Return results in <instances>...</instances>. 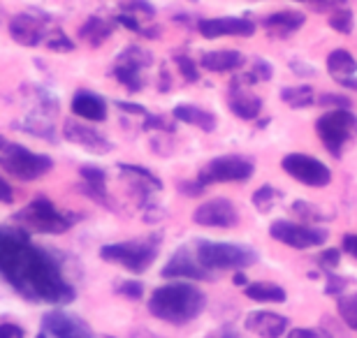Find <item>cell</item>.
<instances>
[{
    "label": "cell",
    "mask_w": 357,
    "mask_h": 338,
    "mask_svg": "<svg viewBox=\"0 0 357 338\" xmlns=\"http://www.w3.org/2000/svg\"><path fill=\"white\" fill-rule=\"evenodd\" d=\"M0 276L33 304H70L75 287L63 276L59 262L35 246L26 229L0 225Z\"/></svg>",
    "instance_id": "obj_1"
},
{
    "label": "cell",
    "mask_w": 357,
    "mask_h": 338,
    "mask_svg": "<svg viewBox=\"0 0 357 338\" xmlns=\"http://www.w3.org/2000/svg\"><path fill=\"white\" fill-rule=\"evenodd\" d=\"M206 297L192 283H169L153 290L149 299V313L169 325H188L204 311Z\"/></svg>",
    "instance_id": "obj_2"
},
{
    "label": "cell",
    "mask_w": 357,
    "mask_h": 338,
    "mask_svg": "<svg viewBox=\"0 0 357 338\" xmlns=\"http://www.w3.org/2000/svg\"><path fill=\"white\" fill-rule=\"evenodd\" d=\"M160 250V234H151L137 241H116L100 248V257L109 264H119L132 273H144L153 267Z\"/></svg>",
    "instance_id": "obj_3"
},
{
    "label": "cell",
    "mask_w": 357,
    "mask_h": 338,
    "mask_svg": "<svg viewBox=\"0 0 357 338\" xmlns=\"http://www.w3.org/2000/svg\"><path fill=\"white\" fill-rule=\"evenodd\" d=\"M195 257L206 271H227V269H246L258 262V253L241 243L230 241H195Z\"/></svg>",
    "instance_id": "obj_4"
},
{
    "label": "cell",
    "mask_w": 357,
    "mask_h": 338,
    "mask_svg": "<svg viewBox=\"0 0 357 338\" xmlns=\"http://www.w3.org/2000/svg\"><path fill=\"white\" fill-rule=\"evenodd\" d=\"M17 225L26 232H38V234H63L75 225V215L68 211H61L52 199L38 197L31 204H26L21 211L14 215Z\"/></svg>",
    "instance_id": "obj_5"
},
{
    "label": "cell",
    "mask_w": 357,
    "mask_h": 338,
    "mask_svg": "<svg viewBox=\"0 0 357 338\" xmlns=\"http://www.w3.org/2000/svg\"><path fill=\"white\" fill-rule=\"evenodd\" d=\"M0 167L14 178L35 181L54 169V160L45 153H35V151L21 146V144L0 139Z\"/></svg>",
    "instance_id": "obj_6"
},
{
    "label": "cell",
    "mask_w": 357,
    "mask_h": 338,
    "mask_svg": "<svg viewBox=\"0 0 357 338\" xmlns=\"http://www.w3.org/2000/svg\"><path fill=\"white\" fill-rule=\"evenodd\" d=\"M253 162L244 155H220L206 162L197 174V181L204 185L213 183H239L253 176Z\"/></svg>",
    "instance_id": "obj_7"
},
{
    "label": "cell",
    "mask_w": 357,
    "mask_h": 338,
    "mask_svg": "<svg viewBox=\"0 0 357 338\" xmlns=\"http://www.w3.org/2000/svg\"><path fill=\"white\" fill-rule=\"evenodd\" d=\"M357 125L355 114L351 109H330L316 121V132L325 148L330 151L334 158H341V148H344L346 139L351 137V130Z\"/></svg>",
    "instance_id": "obj_8"
},
{
    "label": "cell",
    "mask_w": 357,
    "mask_h": 338,
    "mask_svg": "<svg viewBox=\"0 0 357 338\" xmlns=\"http://www.w3.org/2000/svg\"><path fill=\"white\" fill-rule=\"evenodd\" d=\"M269 236L276 241H281L283 246L295 248V250H306L323 246L327 241V232L313 225H299V222L290 220H274L269 225Z\"/></svg>",
    "instance_id": "obj_9"
},
{
    "label": "cell",
    "mask_w": 357,
    "mask_h": 338,
    "mask_svg": "<svg viewBox=\"0 0 357 338\" xmlns=\"http://www.w3.org/2000/svg\"><path fill=\"white\" fill-rule=\"evenodd\" d=\"M38 338H98L96 332L82 320L79 315L68 311H49L40 322V336Z\"/></svg>",
    "instance_id": "obj_10"
},
{
    "label": "cell",
    "mask_w": 357,
    "mask_h": 338,
    "mask_svg": "<svg viewBox=\"0 0 357 338\" xmlns=\"http://www.w3.org/2000/svg\"><path fill=\"white\" fill-rule=\"evenodd\" d=\"M281 167L288 176L295 181L311 185V188H323L332 181V171L327 169L325 162H320L318 158L304 155V153H290L281 160Z\"/></svg>",
    "instance_id": "obj_11"
},
{
    "label": "cell",
    "mask_w": 357,
    "mask_h": 338,
    "mask_svg": "<svg viewBox=\"0 0 357 338\" xmlns=\"http://www.w3.org/2000/svg\"><path fill=\"white\" fill-rule=\"evenodd\" d=\"M151 66V54L142 47H128L126 52L119 54V61L114 66V77H116L119 84H123L128 91H139L144 86V72Z\"/></svg>",
    "instance_id": "obj_12"
},
{
    "label": "cell",
    "mask_w": 357,
    "mask_h": 338,
    "mask_svg": "<svg viewBox=\"0 0 357 338\" xmlns=\"http://www.w3.org/2000/svg\"><path fill=\"white\" fill-rule=\"evenodd\" d=\"M192 222L202 227H218V229H230L239 225V211L227 197H216L209 202L199 204L192 211Z\"/></svg>",
    "instance_id": "obj_13"
},
{
    "label": "cell",
    "mask_w": 357,
    "mask_h": 338,
    "mask_svg": "<svg viewBox=\"0 0 357 338\" xmlns=\"http://www.w3.org/2000/svg\"><path fill=\"white\" fill-rule=\"evenodd\" d=\"M52 28H49L47 19H40L35 14H17L10 21V35L12 40H17L24 47H38L42 40L49 38Z\"/></svg>",
    "instance_id": "obj_14"
},
{
    "label": "cell",
    "mask_w": 357,
    "mask_h": 338,
    "mask_svg": "<svg viewBox=\"0 0 357 338\" xmlns=\"http://www.w3.org/2000/svg\"><path fill=\"white\" fill-rule=\"evenodd\" d=\"M197 31L206 40H218L225 35H239V38H251L255 33V24L241 17H218V19H202L197 21Z\"/></svg>",
    "instance_id": "obj_15"
},
{
    "label": "cell",
    "mask_w": 357,
    "mask_h": 338,
    "mask_svg": "<svg viewBox=\"0 0 357 338\" xmlns=\"http://www.w3.org/2000/svg\"><path fill=\"white\" fill-rule=\"evenodd\" d=\"M162 278L174 280H209L211 271H206L202 264L197 262L195 255H190L188 248H178L176 253L169 257V262L162 267Z\"/></svg>",
    "instance_id": "obj_16"
},
{
    "label": "cell",
    "mask_w": 357,
    "mask_h": 338,
    "mask_svg": "<svg viewBox=\"0 0 357 338\" xmlns=\"http://www.w3.org/2000/svg\"><path fill=\"white\" fill-rule=\"evenodd\" d=\"M63 135H66L68 141L91 151V153H109L112 151V141L102 132L86 123H79V121H68L66 128H63Z\"/></svg>",
    "instance_id": "obj_17"
},
{
    "label": "cell",
    "mask_w": 357,
    "mask_h": 338,
    "mask_svg": "<svg viewBox=\"0 0 357 338\" xmlns=\"http://www.w3.org/2000/svg\"><path fill=\"white\" fill-rule=\"evenodd\" d=\"M246 329L253 334H258L260 338H281L288 332L290 322L281 313H271V311H253L246 315Z\"/></svg>",
    "instance_id": "obj_18"
},
{
    "label": "cell",
    "mask_w": 357,
    "mask_h": 338,
    "mask_svg": "<svg viewBox=\"0 0 357 338\" xmlns=\"http://www.w3.org/2000/svg\"><path fill=\"white\" fill-rule=\"evenodd\" d=\"M227 107H230L234 116L244 121H255L262 112V100L253 91H248V86L232 82L230 95H227Z\"/></svg>",
    "instance_id": "obj_19"
},
{
    "label": "cell",
    "mask_w": 357,
    "mask_h": 338,
    "mask_svg": "<svg viewBox=\"0 0 357 338\" xmlns=\"http://www.w3.org/2000/svg\"><path fill=\"white\" fill-rule=\"evenodd\" d=\"M70 109L77 118L86 121V123H100V121L107 118V102L96 91H77Z\"/></svg>",
    "instance_id": "obj_20"
},
{
    "label": "cell",
    "mask_w": 357,
    "mask_h": 338,
    "mask_svg": "<svg viewBox=\"0 0 357 338\" xmlns=\"http://www.w3.org/2000/svg\"><path fill=\"white\" fill-rule=\"evenodd\" d=\"M304 12H297V10H283V12H274L265 17L262 21V26H265V31L269 38H276V40H285L288 35L297 33L299 28L304 26Z\"/></svg>",
    "instance_id": "obj_21"
},
{
    "label": "cell",
    "mask_w": 357,
    "mask_h": 338,
    "mask_svg": "<svg viewBox=\"0 0 357 338\" xmlns=\"http://www.w3.org/2000/svg\"><path fill=\"white\" fill-rule=\"evenodd\" d=\"M199 66L209 72H234L246 66V56L234 49H218V52H206L199 59Z\"/></svg>",
    "instance_id": "obj_22"
},
{
    "label": "cell",
    "mask_w": 357,
    "mask_h": 338,
    "mask_svg": "<svg viewBox=\"0 0 357 338\" xmlns=\"http://www.w3.org/2000/svg\"><path fill=\"white\" fill-rule=\"evenodd\" d=\"M327 72L337 84L344 86L348 79H353L357 75V61L351 52L346 49H334V52L327 56Z\"/></svg>",
    "instance_id": "obj_23"
},
{
    "label": "cell",
    "mask_w": 357,
    "mask_h": 338,
    "mask_svg": "<svg viewBox=\"0 0 357 338\" xmlns=\"http://www.w3.org/2000/svg\"><path fill=\"white\" fill-rule=\"evenodd\" d=\"M172 114H174L176 121L188 123V125H195V128H199V130H204V132H213V130H216V125H218L216 116H213L211 112L202 109V107H197V105H176Z\"/></svg>",
    "instance_id": "obj_24"
},
{
    "label": "cell",
    "mask_w": 357,
    "mask_h": 338,
    "mask_svg": "<svg viewBox=\"0 0 357 338\" xmlns=\"http://www.w3.org/2000/svg\"><path fill=\"white\" fill-rule=\"evenodd\" d=\"M119 169H121V174L130 178L135 188L139 190L142 199H146L149 192L162 190V181L146 167H137V164H119Z\"/></svg>",
    "instance_id": "obj_25"
},
{
    "label": "cell",
    "mask_w": 357,
    "mask_h": 338,
    "mask_svg": "<svg viewBox=\"0 0 357 338\" xmlns=\"http://www.w3.org/2000/svg\"><path fill=\"white\" fill-rule=\"evenodd\" d=\"M246 297L258 304H283L285 301V290L274 283H251L246 285Z\"/></svg>",
    "instance_id": "obj_26"
},
{
    "label": "cell",
    "mask_w": 357,
    "mask_h": 338,
    "mask_svg": "<svg viewBox=\"0 0 357 338\" xmlns=\"http://www.w3.org/2000/svg\"><path fill=\"white\" fill-rule=\"evenodd\" d=\"M82 178L86 181V195L98 199V202H105L107 199V190H105V181H107V174L105 169L100 167H93V164H84L82 167Z\"/></svg>",
    "instance_id": "obj_27"
},
{
    "label": "cell",
    "mask_w": 357,
    "mask_h": 338,
    "mask_svg": "<svg viewBox=\"0 0 357 338\" xmlns=\"http://www.w3.org/2000/svg\"><path fill=\"white\" fill-rule=\"evenodd\" d=\"M281 100L292 109H306L316 102V95H313L311 86H285L281 89Z\"/></svg>",
    "instance_id": "obj_28"
},
{
    "label": "cell",
    "mask_w": 357,
    "mask_h": 338,
    "mask_svg": "<svg viewBox=\"0 0 357 338\" xmlns=\"http://www.w3.org/2000/svg\"><path fill=\"white\" fill-rule=\"evenodd\" d=\"M281 199H283V192L278 190L276 185L265 183V185H260V188L253 192L251 202H253V206L258 208L260 213H269L271 208L278 206V202H281Z\"/></svg>",
    "instance_id": "obj_29"
},
{
    "label": "cell",
    "mask_w": 357,
    "mask_h": 338,
    "mask_svg": "<svg viewBox=\"0 0 357 338\" xmlns=\"http://www.w3.org/2000/svg\"><path fill=\"white\" fill-rule=\"evenodd\" d=\"M114 31V24H109V21L105 19H89L86 26L82 28V38H86L93 47L102 45V42L109 38Z\"/></svg>",
    "instance_id": "obj_30"
},
{
    "label": "cell",
    "mask_w": 357,
    "mask_h": 338,
    "mask_svg": "<svg viewBox=\"0 0 357 338\" xmlns=\"http://www.w3.org/2000/svg\"><path fill=\"white\" fill-rule=\"evenodd\" d=\"M337 308L341 320L357 332V294H341V297H337Z\"/></svg>",
    "instance_id": "obj_31"
},
{
    "label": "cell",
    "mask_w": 357,
    "mask_h": 338,
    "mask_svg": "<svg viewBox=\"0 0 357 338\" xmlns=\"http://www.w3.org/2000/svg\"><path fill=\"white\" fill-rule=\"evenodd\" d=\"M330 28H332V31L341 33V35H351L353 28H355L353 12L348 10V7H337V10H332V14H330Z\"/></svg>",
    "instance_id": "obj_32"
},
{
    "label": "cell",
    "mask_w": 357,
    "mask_h": 338,
    "mask_svg": "<svg viewBox=\"0 0 357 338\" xmlns=\"http://www.w3.org/2000/svg\"><path fill=\"white\" fill-rule=\"evenodd\" d=\"M292 213L297 215L299 220L309 222V225H316V222H323L327 220V213H323L316 204L311 202H302V199H297L295 204H292Z\"/></svg>",
    "instance_id": "obj_33"
},
{
    "label": "cell",
    "mask_w": 357,
    "mask_h": 338,
    "mask_svg": "<svg viewBox=\"0 0 357 338\" xmlns=\"http://www.w3.org/2000/svg\"><path fill=\"white\" fill-rule=\"evenodd\" d=\"M174 66L178 68V72H181V77L185 79L188 84H195L199 75H197V63L190 59V56L185 54H176L174 56Z\"/></svg>",
    "instance_id": "obj_34"
},
{
    "label": "cell",
    "mask_w": 357,
    "mask_h": 338,
    "mask_svg": "<svg viewBox=\"0 0 357 338\" xmlns=\"http://www.w3.org/2000/svg\"><path fill=\"white\" fill-rule=\"evenodd\" d=\"M316 102L320 107H327V112L330 109H351V98L348 95H341V93H323V95L316 98Z\"/></svg>",
    "instance_id": "obj_35"
},
{
    "label": "cell",
    "mask_w": 357,
    "mask_h": 338,
    "mask_svg": "<svg viewBox=\"0 0 357 338\" xmlns=\"http://www.w3.org/2000/svg\"><path fill=\"white\" fill-rule=\"evenodd\" d=\"M116 292L123 294L126 299L137 301V299H142V294H144V287H142L139 280H123V283L116 285Z\"/></svg>",
    "instance_id": "obj_36"
},
{
    "label": "cell",
    "mask_w": 357,
    "mask_h": 338,
    "mask_svg": "<svg viewBox=\"0 0 357 338\" xmlns=\"http://www.w3.org/2000/svg\"><path fill=\"white\" fill-rule=\"evenodd\" d=\"M316 262H318V267H323V269H337L339 262H341V250L339 248H327L316 257Z\"/></svg>",
    "instance_id": "obj_37"
},
{
    "label": "cell",
    "mask_w": 357,
    "mask_h": 338,
    "mask_svg": "<svg viewBox=\"0 0 357 338\" xmlns=\"http://www.w3.org/2000/svg\"><path fill=\"white\" fill-rule=\"evenodd\" d=\"M348 287V280L346 278H339V276H327V285H325V294L330 297H341Z\"/></svg>",
    "instance_id": "obj_38"
},
{
    "label": "cell",
    "mask_w": 357,
    "mask_h": 338,
    "mask_svg": "<svg viewBox=\"0 0 357 338\" xmlns=\"http://www.w3.org/2000/svg\"><path fill=\"white\" fill-rule=\"evenodd\" d=\"M0 338H26V332L17 322H0Z\"/></svg>",
    "instance_id": "obj_39"
},
{
    "label": "cell",
    "mask_w": 357,
    "mask_h": 338,
    "mask_svg": "<svg viewBox=\"0 0 357 338\" xmlns=\"http://www.w3.org/2000/svg\"><path fill=\"white\" fill-rule=\"evenodd\" d=\"M288 338H330V334H323L318 329H292Z\"/></svg>",
    "instance_id": "obj_40"
},
{
    "label": "cell",
    "mask_w": 357,
    "mask_h": 338,
    "mask_svg": "<svg viewBox=\"0 0 357 338\" xmlns=\"http://www.w3.org/2000/svg\"><path fill=\"white\" fill-rule=\"evenodd\" d=\"M341 248L357 260V234H346L344 239H341Z\"/></svg>",
    "instance_id": "obj_41"
},
{
    "label": "cell",
    "mask_w": 357,
    "mask_h": 338,
    "mask_svg": "<svg viewBox=\"0 0 357 338\" xmlns=\"http://www.w3.org/2000/svg\"><path fill=\"white\" fill-rule=\"evenodd\" d=\"M0 202H3V204H12V202H14V190H12V185L7 183L3 176H0Z\"/></svg>",
    "instance_id": "obj_42"
},
{
    "label": "cell",
    "mask_w": 357,
    "mask_h": 338,
    "mask_svg": "<svg viewBox=\"0 0 357 338\" xmlns=\"http://www.w3.org/2000/svg\"><path fill=\"white\" fill-rule=\"evenodd\" d=\"M316 10H337V7H346L348 0H311Z\"/></svg>",
    "instance_id": "obj_43"
},
{
    "label": "cell",
    "mask_w": 357,
    "mask_h": 338,
    "mask_svg": "<svg viewBox=\"0 0 357 338\" xmlns=\"http://www.w3.org/2000/svg\"><path fill=\"white\" fill-rule=\"evenodd\" d=\"M116 107L121 112H130V114H135V116H146V109L142 105H132V102H116Z\"/></svg>",
    "instance_id": "obj_44"
},
{
    "label": "cell",
    "mask_w": 357,
    "mask_h": 338,
    "mask_svg": "<svg viewBox=\"0 0 357 338\" xmlns=\"http://www.w3.org/2000/svg\"><path fill=\"white\" fill-rule=\"evenodd\" d=\"M204 338H239L234 332H230V329H220V332H211V334H206Z\"/></svg>",
    "instance_id": "obj_45"
},
{
    "label": "cell",
    "mask_w": 357,
    "mask_h": 338,
    "mask_svg": "<svg viewBox=\"0 0 357 338\" xmlns=\"http://www.w3.org/2000/svg\"><path fill=\"white\" fill-rule=\"evenodd\" d=\"M234 285H246V278H244V273H234Z\"/></svg>",
    "instance_id": "obj_46"
},
{
    "label": "cell",
    "mask_w": 357,
    "mask_h": 338,
    "mask_svg": "<svg viewBox=\"0 0 357 338\" xmlns=\"http://www.w3.org/2000/svg\"><path fill=\"white\" fill-rule=\"evenodd\" d=\"M346 86V89H353V91H357V79L353 77V79H348V82L344 84Z\"/></svg>",
    "instance_id": "obj_47"
}]
</instances>
